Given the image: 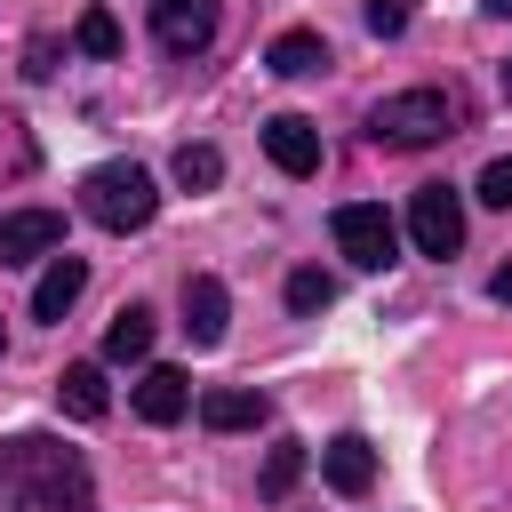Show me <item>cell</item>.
I'll list each match as a JSON object with an SVG mask.
<instances>
[{
    "instance_id": "obj_11",
    "label": "cell",
    "mask_w": 512,
    "mask_h": 512,
    "mask_svg": "<svg viewBox=\"0 0 512 512\" xmlns=\"http://www.w3.org/2000/svg\"><path fill=\"white\" fill-rule=\"evenodd\" d=\"M264 416H272V400L248 392V384H216V392H200V424H208V432H256Z\"/></svg>"
},
{
    "instance_id": "obj_6",
    "label": "cell",
    "mask_w": 512,
    "mask_h": 512,
    "mask_svg": "<svg viewBox=\"0 0 512 512\" xmlns=\"http://www.w3.org/2000/svg\"><path fill=\"white\" fill-rule=\"evenodd\" d=\"M216 0H152V40L168 48V56H200L208 40H216Z\"/></svg>"
},
{
    "instance_id": "obj_23",
    "label": "cell",
    "mask_w": 512,
    "mask_h": 512,
    "mask_svg": "<svg viewBox=\"0 0 512 512\" xmlns=\"http://www.w3.org/2000/svg\"><path fill=\"white\" fill-rule=\"evenodd\" d=\"M48 72H56V40L32 32V40H24V80H48Z\"/></svg>"
},
{
    "instance_id": "obj_19",
    "label": "cell",
    "mask_w": 512,
    "mask_h": 512,
    "mask_svg": "<svg viewBox=\"0 0 512 512\" xmlns=\"http://www.w3.org/2000/svg\"><path fill=\"white\" fill-rule=\"evenodd\" d=\"M176 184H184V192L224 184V152H216V144H184V152H176Z\"/></svg>"
},
{
    "instance_id": "obj_24",
    "label": "cell",
    "mask_w": 512,
    "mask_h": 512,
    "mask_svg": "<svg viewBox=\"0 0 512 512\" xmlns=\"http://www.w3.org/2000/svg\"><path fill=\"white\" fill-rule=\"evenodd\" d=\"M488 296H504V304H512V264H504V272L488 280Z\"/></svg>"
},
{
    "instance_id": "obj_4",
    "label": "cell",
    "mask_w": 512,
    "mask_h": 512,
    "mask_svg": "<svg viewBox=\"0 0 512 512\" xmlns=\"http://www.w3.org/2000/svg\"><path fill=\"white\" fill-rule=\"evenodd\" d=\"M336 248H344L360 272H384V264L400 256V224H392L376 200H352V208H336Z\"/></svg>"
},
{
    "instance_id": "obj_14",
    "label": "cell",
    "mask_w": 512,
    "mask_h": 512,
    "mask_svg": "<svg viewBox=\"0 0 512 512\" xmlns=\"http://www.w3.org/2000/svg\"><path fill=\"white\" fill-rule=\"evenodd\" d=\"M56 400H64V416L96 424V416L112 408V392H104V368H96V360H72V368L56 376Z\"/></svg>"
},
{
    "instance_id": "obj_3",
    "label": "cell",
    "mask_w": 512,
    "mask_h": 512,
    "mask_svg": "<svg viewBox=\"0 0 512 512\" xmlns=\"http://www.w3.org/2000/svg\"><path fill=\"white\" fill-rule=\"evenodd\" d=\"M368 136H376L384 152H424V144L456 136V104H448L440 88H400V96H384V104L368 112Z\"/></svg>"
},
{
    "instance_id": "obj_20",
    "label": "cell",
    "mask_w": 512,
    "mask_h": 512,
    "mask_svg": "<svg viewBox=\"0 0 512 512\" xmlns=\"http://www.w3.org/2000/svg\"><path fill=\"white\" fill-rule=\"evenodd\" d=\"M328 304H336V280H328L320 264L288 272V312H328Z\"/></svg>"
},
{
    "instance_id": "obj_16",
    "label": "cell",
    "mask_w": 512,
    "mask_h": 512,
    "mask_svg": "<svg viewBox=\"0 0 512 512\" xmlns=\"http://www.w3.org/2000/svg\"><path fill=\"white\" fill-rule=\"evenodd\" d=\"M304 464H312V456H304V440H280V448L264 456V472H256V496H264V504H280V496L304 480Z\"/></svg>"
},
{
    "instance_id": "obj_1",
    "label": "cell",
    "mask_w": 512,
    "mask_h": 512,
    "mask_svg": "<svg viewBox=\"0 0 512 512\" xmlns=\"http://www.w3.org/2000/svg\"><path fill=\"white\" fill-rule=\"evenodd\" d=\"M0 504L8 512H80L88 504V472L64 440L48 432H16L0 448Z\"/></svg>"
},
{
    "instance_id": "obj_9",
    "label": "cell",
    "mask_w": 512,
    "mask_h": 512,
    "mask_svg": "<svg viewBox=\"0 0 512 512\" xmlns=\"http://www.w3.org/2000/svg\"><path fill=\"white\" fill-rule=\"evenodd\" d=\"M224 328H232V296H224V280L192 272V280H184V336L208 352V344H224Z\"/></svg>"
},
{
    "instance_id": "obj_22",
    "label": "cell",
    "mask_w": 512,
    "mask_h": 512,
    "mask_svg": "<svg viewBox=\"0 0 512 512\" xmlns=\"http://www.w3.org/2000/svg\"><path fill=\"white\" fill-rule=\"evenodd\" d=\"M480 200L488 208H512V160H488L480 168Z\"/></svg>"
},
{
    "instance_id": "obj_17",
    "label": "cell",
    "mask_w": 512,
    "mask_h": 512,
    "mask_svg": "<svg viewBox=\"0 0 512 512\" xmlns=\"http://www.w3.org/2000/svg\"><path fill=\"white\" fill-rule=\"evenodd\" d=\"M72 48H80V56H96V64H112V56L128 48V40H120V16H112V8H88V16L72 24Z\"/></svg>"
},
{
    "instance_id": "obj_21",
    "label": "cell",
    "mask_w": 512,
    "mask_h": 512,
    "mask_svg": "<svg viewBox=\"0 0 512 512\" xmlns=\"http://www.w3.org/2000/svg\"><path fill=\"white\" fill-rule=\"evenodd\" d=\"M408 16H416V0H368V32H376V40H400Z\"/></svg>"
},
{
    "instance_id": "obj_15",
    "label": "cell",
    "mask_w": 512,
    "mask_h": 512,
    "mask_svg": "<svg viewBox=\"0 0 512 512\" xmlns=\"http://www.w3.org/2000/svg\"><path fill=\"white\" fill-rule=\"evenodd\" d=\"M264 64H272L280 80H312V72H328V40H320V32H280V40L264 48Z\"/></svg>"
},
{
    "instance_id": "obj_8",
    "label": "cell",
    "mask_w": 512,
    "mask_h": 512,
    "mask_svg": "<svg viewBox=\"0 0 512 512\" xmlns=\"http://www.w3.org/2000/svg\"><path fill=\"white\" fill-rule=\"evenodd\" d=\"M264 152H272L280 176H312V168H320V128H312L304 112H272V120H264Z\"/></svg>"
},
{
    "instance_id": "obj_13",
    "label": "cell",
    "mask_w": 512,
    "mask_h": 512,
    "mask_svg": "<svg viewBox=\"0 0 512 512\" xmlns=\"http://www.w3.org/2000/svg\"><path fill=\"white\" fill-rule=\"evenodd\" d=\"M184 408H192V376L184 368H144L136 376V416L144 424H176Z\"/></svg>"
},
{
    "instance_id": "obj_5",
    "label": "cell",
    "mask_w": 512,
    "mask_h": 512,
    "mask_svg": "<svg viewBox=\"0 0 512 512\" xmlns=\"http://www.w3.org/2000/svg\"><path fill=\"white\" fill-rule=\"evenodd\" d=\"M408 240H416L424 256H456V248H464V200H456L448 184H424V192L408 200Z\"/></svg>"
},
{
    "instance_id": "obj_7",
    "label": "cell",
    "mask_w": 512,
    "mask_h": 512,
    "mask_svg": "<svg viewBox=\"0 0 512 512\" xmlns=\"http://www.w3.org/2000/svg\"><path fill=\"white\" fill-rule=\"evenodd\" d=\"M64 248V216L56 208H16L0 216V264H32V256H56Z\"/></svg>"
},
{
    "instance_id": "obj_12",
    "label": "cell",
    "mask_w": 512,
    "mask_h": 512,
    "mask_svg": "<svg viewBox=\"0 0 512 512\" xmlns=\"http://www.w3.org/2000/svg\"><path fill=\"white\" fill-rule=\"evenodd\" d=\"M80 288H88V264L64 248V256H48V272H40V288H32V320H64L72 304H80Z\"/></svg>"
},
{
    "instance_id": "obj_25",
    "label": "cell",
    "mask_w": 512,
    "mask_h": 512,
    "mask_svg": "<svg viewBox=\"0 0 512 512\" xmlns=\"http://www.w3.org/2000/svg\"><path fill=\"white\" fill-rule=\"evenodd\" d=\"M480 8H488V16H512V0H480Z\"/></svg>"
},
{
    "instance_id": "obj_10",
    "label": "cell",
    "mask_w": 512,
    "mask_h": 512,
    "mask_svg": "<svg viewBox=\"0 0 512 512\" xmlns=\"http://www.w3.org/2000/svg\"><path fill=\"white\" fill-rule=\"evenodd\" d=\"M320 472H328L336 496H368V488H376V448H368V432H336V440L320 448Z\"/></svg>"
},
{
    "instance_id": "obj_26",
    "label": "cell",
    "mask_w": 512,
    "mask_h": 512,
    "mask_svg": "<svg viewBox=\"0 0 512 512\" xmlns=\"http://www.w3.org/2000/svg\"><path fill=\"white\" fill-rule=\"evenodd\" d=\"M504 96H512V64H504Z\"/></svg>"
},
{
    "instance_id": "obj_18",
    "label": "cell",
    "mask_w": 512,
    "mask_h": 512,
    "mask_svg": "<svg viewBox=\"0 0 512 512\" xmlns=\"http://www.w3.org/2000/svg\"><path fill=\"white\" fill-rule=\"evenodd\" d=\"M144 352H152V312L128 304V312L104 328V360H144Z\"/></svg>"
},
{
    "instance_id": "obj_2",
    "label": "cell",
    "mask_w": 512,
    "mask_h": 512,
    "mask_svg": "<svg viewBox=\"0 0 512 512\" xmlns=\"http://www.w3.org/2000/svg\"><path fill=\"white\" fill-rule=\"evenodd\" d=\"M80 208L104 224V232H144L160 216V184L136 168V160H104L80 176Z\"/></svg>"
}]
</instances>
